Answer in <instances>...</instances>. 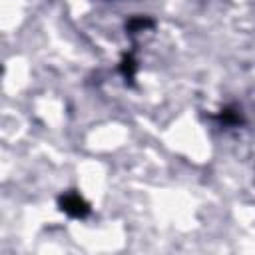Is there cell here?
Masks as SVG:
<instances>
[{
	"label": "cell",
	"mask_w": 255,
	"mask_h": 255,
	"mask_svg": "<svg viewBox=\"0 0 255 255\" xmlns=\"http://www.w3.org/2000/svg\"><path fill=\"white\" fill-rule=\"evenodd\" d=\"M60 209L64 213H68L70 217H78V219H82V217H86L90 213L88 201L76 191H70V193L60 197Z\"/></svg>",
	"instance_id": "1"
}]
</instances>
